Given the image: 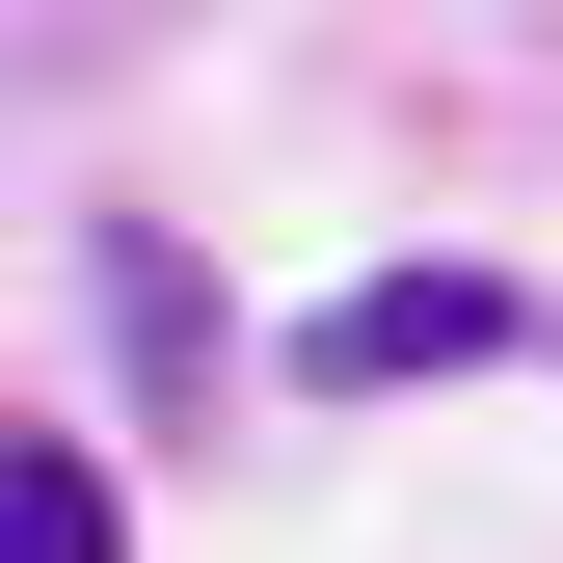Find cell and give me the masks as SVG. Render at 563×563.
Listing matches in <instances>:
<instances>
[{
  "label": "cell",
  "mask_w": 563,
  "mask_h": 563,
  "mask_svg": "<svg viewBox=\"0 0 563 563\" xmlns=\"http://www.w3.org/2000/svg\"><path fill=\"white\" fill-rule=\"evenodd\" d=\"M510 349H537L510 268H349V296H296L268 376H322V402H430V376H510Z\"/></svg>",
  "instance_id": "1"
},
{
  "label": "cell",
  "mask_w": 563,
  "mask_h": 563,
  "mask_svg": "<svg viewBox=\"0 0 563 563\" xmlns=\"http://www.w3.org/2000/svg\"><path fill=\"white\" fill-rule=\"evenodd\" d=\"M81 322H108V376H134V402H216V349H242V322H216V268H188L162 216H81Z\"/></svg>",
  "instance_id": "2"
},
{
  "label": "cell",
  "mask_w": 563,
  "mask_h": 563,
  "mask_svg": "<svg viewBox=\"0 0 563 563\" xmlns=\"http://www.w3.org/2000/svg\"><path fill=\"white\" fill-rule=\"evenodd\" d=\"M0 563H134V510H108V456H81V430L0 456Z\"/></svg>",
  "instance_id": "3"
}]
</instances>
